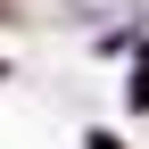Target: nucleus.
Returning <instances> with one entry per match:
<instances>
[{
    "label": "nucleus",
    "instance_id": "obj_1",
    "mask_svg": "<svg viewBox=\"0 0 149 149\" xmlns=\"http://www.w3.org/2000/svg\"><path fill=\"white\" fill-rule=\"evenodd\" d=\"M133 108L149 116V66H133Z\"/></svg>",
    "mask_w": 149,
    "mask_h": 149
},
{
    "label": "nucleus",
    "instance_id": "obj_2",
    "mask_svg": "<svg viewBox=\"0 0 149 149\" xmlns=\"http://www.w3.org/2000/svg\"><path fill=\"white\" fill-rule=\"evenodd\" d=\"M83 149H124V141H116V133H91V141H83Z\"/></svg>",
    "mask_w": 149,
    "mask_h": 149
},
{
    "label": "nucleus",
    "instance_id": "obj_3",
    "mask_svg": "<svg viewBox=\"0 0 149 149\" xmlns=\"http://www.w3.org/2000/svg\"><path fill=\"white\" fill-rule=\"evenodd\" d=\"M0 83H8V66H0Z\"/></svg>",
    "mask_w": 149,
    "mask_h": 149
}]
</instances>
